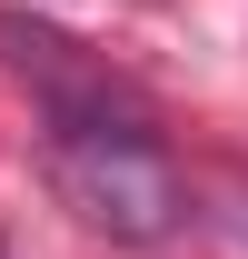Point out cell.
<instances>
[{
  "label": "cell",
  "mask_w": 248,
  "mask_h": 259,
  "mask_svg": "<svg viewBox=\"0 0 248 259\" xmlns=\"http://www.w3.org/2000/svg\"><path fill=\"white\" fill-rule=\"evenodd\" d=\"M50 180L90 229L109 239H169L189 220V180L169 169L159 140H139L129 120H60L50 140Z\"/></svg>",
  "instance_id": "obj_1"
},
{
  "label": "cell",
  "mask_w": 248,
  "mask_h": 259,
  "mask_svg": "<svg viewBox=\"0 0 248 259\" xmlns=\"http://www.w3.org/2000/svg\"><path fill=\"white\" fill-rule=\"evenodd\" d=\"M228 229H238V239H248V180H238V190H228Z\"/></svg>",
  "instance_id": "obj_2"
}]
</instances>
